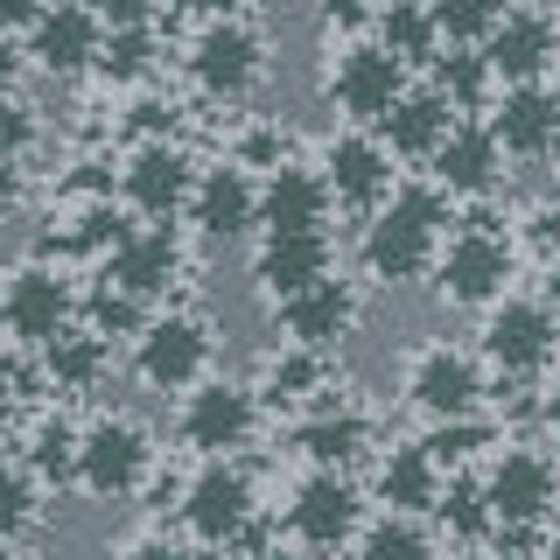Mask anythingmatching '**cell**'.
Wrapping results in <instances>:
<instances>
[{"mask_svg": "<svg viewBox=\"0 0 560 560\" xmlns=\"http://www.w3.org/2000/svg\"><path fill=\"white\" fill-rule=\"evenodd\" d=\"M294 455H302L308 469H358L364 455H372V420H364L358 407H343V399H329V407H315V413H302L294 420Z\"/></svg>", "mask_w": 560, "mask_h": 560, "instance_id": "cell-27", "label": "cell"}, {"mask_svg": "<svg viewBox=\"0 0 560 560\" xmlns=\"http://www.w3.org/2000/svg\"><path fill=\"white\" fill-rule=\"evenodd\" d=\"M35 518H43V483L14 455H0V547H22Z\"/></svg>", "mask_w": 560, "mask_h": 560, "instance_id": "cell-35", "label": "cell"}, {"mask_svg": "<svg viewBox=\"0 0 560 560\" xmlns=\"http://www.w3.org/2000/svg\"><path fill=\"white\" fill-rule=\"evenodd\" d=\"M183 70H189V84L218 105L253 98L259 78H267V28H259L253 14H203L183 43Z\"/></svg>", "mask_w": 560, "mask_h": 560, "instance_id": "cell-5", "label": "cell"}, {"mask_svg": "<svg viewBox=\"0 0 560 560\" xmlns=\"http://www.w3.org/2000/svg\"><path fill=\"white\" fill-rule=\"evenodd\" d=\"M14 43H22V63H35L43 78H84V70H98V43H105V14L98 8H35L22 28H14Z\"/></svg>", "mask_w": 560, "mask_h": 560, "instance_id": "cell-18", "label": "cell"}, {"mask_svg": "<svg viewBox=\"0 0 560 560\" xmlns=\"http://www.w3.org/2000/svg\"><path fill=\"white\" fill-rule=\"evenodd\" d=\"M329 218H337V203H329L315 162L288 154L280 168L259 175V232H329Z\"/></svg>", "mask_w": 560, "mask_h": 560, "instance_id": "cell-24", "label": "cell"}, {"mask_svg": "<svg viewBox=\"0 0 560 560\" xmlns=\"http://www.w3.org/2000/svg\"><path fill=\"white\" fill-rule=\"evenodd\" d=\"M119 560H197V547L175 525H140L127 547H119Z\"/></svg>", "mask_w": 560, "mask_h": 560, "instance_id": "cell-38", "label": "cell"}, {"mask_svg": "<svg viewBox=\"0 0 560 560\" xmlns=\"http://www.w3.org/2000/svg\"><path fill=\"white\" fill-rule=\"evenodd\" d=\"M133 378L140 385H154V393H189L197 378H210V350H218V329H210V315L203 308H183V302H168V308H148L140 315V329H133Z\"/></svg>", "mask_w": 560, "mask_h": 560, "instance_id": "cell-7", "label": "cell"}, {"mask_svg": "<svg viewBox=\"0 0 560 560\" xmlns=\"http://www.w3.org/2000/svg\"><path fill=\"white\" fill-rule=\"evenodd\" d=\"M98 273L113 280L127 302H140V308L162 302V308H168V294L183 288V273H189L183 232H175V224H127V232H119V245L105 253Z\"/></svg>", "mask_w": 560, "mask_h": 560, "instance_id": "cell-16", "label": "cell"}, {"mask_svg": "<svg viewBox=\"0 0 560 560\" xmlns=\"http://www.w3.org/2000/svg\"><path fill=\"white\" fill-rule=\"evenodd\" d=\"M553 49H560L553 8H533V0H518V8H498V22L483 28V43L469 49V57L483 63L490 92H498V84H547Z\"/></svg>", "mask_w": 560, "mask_h": 560, "instance_id": "cell-15", "label": "cell"}, {"mask_svg": "<svg viewBox=\"0 0 560 560\" xmlns=\"http://www.w3.org/2000/svg\"><path fill=\"white\" fill-rule=\"evenodd\" d=\"M189 183H197V154L183 140H127V154H119V210L133 224L183 218Z\"/></svg>", "mask_w": 560, "mask_h": 560, "instance_id": "cell-14", "label": "cell"}, {"mask_svg": "<svg viewBox=\"0 0 560 560\" xmlns=\"http://www.w3.org/2000/svg\"><path fill=\"white\" fill-rule=\"evenodd\" d=\"M0 560H35V553L28 547H0Z\"/></svg>", "mask_w": 560, "mask_h": 560, "instance_id": "cell-43", "label": "cell"}, {"mask_svg": "<svg viewBox=\"0 0 560 560\" xmlns=\"http://www.w3.org/2000/svg\"><path fill=\"white\" fill-rule=\"evenodd\" d=\"M259 413L267 407H294V420L329 407L337 399V364L323 358V350H294V343H273L267 358H259V385H253Z\"/></svg>", "mask_w": 560, "mask_h": 560, "instance_id": "cell-25", "label": "cell"}, {"mask_svg": "<svg viewBox=\"0 0 560 560\" xmlns=\"http://www.w3.org/2000/svg\"><path fill=\"white\" fill-rule=\"evenodd\" d=\"M407 84H413V70L393 63L372 35H350V43H337V49H329V70H323V92L343 113V127H378Z\"/></svg>", "mask_w": 560, "mask_h": 560, "instance_id": "cell-13", "label": "cell"}, {"mask_svg": "<svg viewBox=\"0 0 560 560\" xmlns=\"http://www.w3.org/2000/svg\"><path fill=\"white\" fill-rule=\"evenodd\" d=\"M477 490H483V512H490V539L498 547H533L553 518V490H560V469H553V448L539 434L525 442H498L477 463Z\"/></svg>", "mask_w": 560, "mask_h": 560, "instance_id": "cell-2", "label": "cell"}, {"mask_svg": "<svg viewBox=\"0 0 560 560\" xmlns=\"http://www.w3.org/2000/svg\"><path fill=\"white\" fill-rule=\"evenodd\" d=\"M70 455H78V420L70 413H35L28 420V448L14 455V463H22L35 483H70Z\"/></svg>", "mask_w": 560, "mask_h": 560, "instance_id": "cell-33", "label": "cell"}, {"mask_svg": "<svg viewBox=\"0 0 560 560\" xmlns=\"http://www.w3.org/2000/svg\"><path fill=\"white\" fill-rule=\"evenodd\" d=\"M105 364H113V343L92 337L84 323H70L57 343H43V372L57 393H92V385L105 378Z\"/></svg>", "mask_w": 560, "mask_h": 560, "instance_id": "cell-31", "label": "cell"}, {"mask_svg": "<svg viewBox=\"0 0 560 560\" xmlns=\"http://www.w3.org/2000/svg\"><path fill=\"white\" fill-rule=\"evenodd\" d=\"M448 224H455V210H448L442 189L420 183V175H399L393 197H385L358 232L364 280H378V288H413V280H428L434 245H442Z\"/></svg>", "mask_w": 560, "mask_h": 560, "instance_id": "cell-1", "label": "cell"}, {"mask_svg": "<svg viewBox=\"0 0 560 560\" xmlns=\"http://www.w3.org/2000/svg\"><path fill=\"white\" fill-rule=\"evenodd\" d=\"M553 343H560L553 302L539 288H512V294H498V302L483 308L477 343H469V350H477L483 378L498 372L504 385H539L547 364H553Z\"/></svg>", "mask_w": 560, "mask_h": 560, "instance_id": "cell-4", "label": "cell"}, {"mask_svg": "<svg viewBox=\"0 0 560 560\" xmlns=\"http://www.w3.org/2000/svg\"><path fill=\"white\" fill-rule=\"evenodd\" d=\"M372 498L378 512H399V518H428L434 498H442V469L428 463L420 442H393L372 455Z\"/></svg>", "mask_w": 560, "mask_h": 560, "instance_id": "cell-28", "label": "cell"}, {"mask_svg": "<svg viewBox=\"0 0 560 560\" xmlns=\"http://www.w3.org/2000/svg\"><path fill=\"white\" fill-rule=\"evenodd\" d=\"M197 560H245L238 547H210V553H197Z\"/></svg>", "mask_w": 560, "mask_h": 560, "instance_id": "cell-42", "label": "cell"}, {"mask_svg": "<svg viewBox=\"0 0 560 560\" xmlns=\"http://www.w3.org/2000/svg\"><path fill=\"white\" fill-rule=\"evenodd\" d=\"M127 210H119L113 203V189H84V197H70L63 203V232H49V238H57V259L63 253H113V245H119V232H127Z\"/></svg>", "mask_w": 560, "mask_h": 560, "instance_id": "cell-29", "label": "cell"}, {"mask_svg": "<svg viewBox=\"0 0 560 560\" xmlns=\"http://www.w3.org/2000/svg\"><path fill=\"white\" fill-rule=\"evenodd\" d=\"M455 119H463V113H455V105H448L442 92H434L428 78H413L407 92L393 98V113H385L372 133L385 140V154H393V162H428V154L448 140Z\"/></svg>", "mask_w": 560, "mask_h": 560, "instance_id": "cell-26", "label": "cell"}, {"mask_svg": "<svg viewBox=\"0 0 560 560\" xmlns=\"http://www.w3.org/2000/svg\"><path fill=\"white\" fill-rule=\"evenodd\" d=\"M434 294H442L448 308H490L498 294H512V280H518V238H512V224H498V218H463V224H448L442 245H434Z\"/></svg>", "mask_w": 560, "mask_h": 560, "instance_id": "cell-3", "label": "cell"}, {"mask_svg": "<svg viewBox=\"0 0 560 560\" xmlns=\"http://www.w3.org/2000/svg\"><path fill=\"white\" fill-rule=\"evenodd\" d=\"M399 393H407V407L428 420V428H442V420H477L490 378H483V364H477L469 343L434 337V343L407 350V364H399Z\"/></svg>", "mask_w": 560, "mask_h": 560, "instance_id": "cell-10", "label": "cell"}, {"mask_svg": "<svg viewBox=\"0 0 560 560\" xmlns=\"http://www.w3.org/2000/svg\"><path fill=\"white\" fill-rule=\"evenodd\" d=\"M35 133H43L35 105L22 92H8V98H0V162H22V154L35 148Z\"/></svg>", "mask_w": 560, "mask_h": 560, "instance_id": "cell-37", "label": "cell"}, {"mask_svg": "<svg viewBox=\"0 0 560 560\" xmlns=\"http://www.w3.org/2000/svg\"><path fill=\"white\" fill-rule=\"evenodd\" d=\"M463 560H490V553H463Z\"/></svg>", "mask_w": 560, "mask_h": 560, "instance_id": "cell-44", "label": "cell"}, {"mask_svg": "<svg viewBox=\"0 0 560 560\" xmlns=\"http://www.w3.org/2000/svg\"><path fill=\"white\" fill-rule=\"evenodd\" d=\"M259 434V399L245 378H224L210 372L183 393L175 407V442H183L197 463H238V448Z\"/></svg>", "mask_w": 560, "mask_h": 560, "instance_id": "cell-11", "label": "cell"}, {"mask_svg": "<svg viewBox=\"0 0 560 560\" xmlns=\"http://www.w3.org/2000/svg\"><path fill=\"white\" fill-rule=\"evenodd\" d=\"M434 518L448 525L455 539H490V512H483V490H477V469H463V477H442V498H434Z\"/></svg>", "mask_w": 560, "mask_h": 560, "instance_id": "cell-36", "label": "cell"}, {"mask_svg": "<svg viewBox=\"0 0 560 560\" xmlns=\"http://www.w3.org/2000/svg\"><path fill=\"white\" fill-rule=\"evenodd\" d=\"M364 525V483L343 477V469H302L288 490V512H280V533H288L294 553H337L358 539Z\"/></svg>", "mask_w": 560, "mask_h": 560, "instance_id": "cell-12", "label": "cell"}, {"mask_svg": "<svg viewBox=\"0 0 560 560\" xmlns=\"http://www.w3.org/2000/svg\"><path fill=\"white\" fill-rule=\"evenodd\" d=\"M162 63V28L148 14H105V43H98V70L113 84H140Z\"/></svg>", "mask_w": 560, "mask_h": 560, "instance_id": "cell-30", "label": "cell"}, {"mask_svg": "<svg viewBox=\"0 0 560 560\" xmlns=\"http://www.w3.org/2000/svg\"><path fill=\"white\" fill-rule=\"evenodd\" d=\"M70 323H78V280L63 273V259L28 253L0 273V329H8V343L43 350V343H57Z\"/></svg>", "mask_w": 560, "mask_h": 560, "instance_id": "cell-8", "label": "cell"}, {"mask_svg": "<svg viewBox=\"0 0 560 560\" xmlns=\"http://www.w3.org/2000/svg\"><path fill=\"white\" fill-rule=\"evenodd\" d=\"M273 323H280V343H294V350H323V358H337V350H343L350 337H358V323H364V294H358V280L323 273V280H308L302 294L273 302Z\"/></svg>", "mask_w": 560, "mask_h": 560, "instance_id": "cell-17", "label": "cell"}, {"mask_svg": "<svg viewBox=\"0 0 560 560\" xmlns=\"http://www.w3.org/2000/svg\"><path fill=\"white\" fill-rule=\"evenodd\" d=\"M70 483L84 498H140L154 483V434L133 413H92L78 420V455H70Z\"/></svg>", "mask_w": 560, "mask_h": 560, "instance_id": "cell-6", "label": "cell"}, {"mask_svg": "<svg viewBox=\"0 0 560 560\" xmlns=\"http://www.w3.org/2000/svg\"><path fill=\"white\" fill-rule=\"evenodd\" d=\"M8 428H14V378L0 372V442H8Z\"/></svg>", "mask_w": 560, "mask_h": 560, "instance_id": "cell-41", "label": "cell"}, {"mask_svg": "<svg viewBox=\"0 0 560 560\" xmlns=\"http://www.w3.org/2000/svg\"><path fill=\"white\" fill-rule=\"evenodd\" d=\"M183 218L189 232L210 238V245H238L259 232V175H245L238 162H197V183L183 197Z\"/></svg>", "mask_w": 560, "mask_h": 560, "instance_id": "cell-19", "label": "cell"}, {"mask_svg": "<svg viewBox=\"0 0 560 560\" xmlns=\"http://www.w3.org/2000/svg\"><path fill=\"white\" fill-rule=\"evenodd\" d=\"M350 560H442L434 553V533L428 518H399V512H364L358 539H350Z\"/></svg>", "mask_w": 560, "mask_h": 560, "instance_id": "cell-32", "label": "cell"}, {"mask_svg": "<svg viewBox=\"0 0 560 560\" xmlns=\"http://www.w3.org/2000/svg\"><path fill=\"white\" fill-rule=\"evenodd\" d=\"M22 70H28V63H22V43H14V28L0 22V98L14 92V78H22Z\"/></svg>", "mask_w": 560, "mask_h": 560, "instance_id": "cell-39", "label": "cell"}, {"mask_svg": "<svg viewBox=\"0 0 560 560\" xmlns=\"http://www.w3.org/2000/svg\"><path fill=\"white\" fill-rule=\"evenodd\" d=\"M175 533L203 539V547H238L259 518V483L245 463H197L175 483Z\"/></svg>", "mask_w": 560, "mask_h": 560, "instance_id": "cell-9", "label": "cell"}, {"mask_svg": "<svg viewBox=\"0 0 560 560\" xmlns=\"http://www.w3.org/2000/svg\"><path fill=\"white\" fill-rule=\"evenodd\" d=\"M323 273H337V238L329 232H253V288L267 302H288Z\"/></svg>", "mask_w": 560, "mask_h": 560, "instance_id": "cell-23", "label": "cell"}, {"mask_svg": "<svg viewBox=\"0 0 560 560\" xmlns=\"http://www.w3.org/2000/svg\"><path fill=\"white\" fill-rule=\"evenodd\" d=\"M483 133L504 162H547L560 140V92L553 84H498L483 105Z\"/></svg>", "mask_w": 560, "mask_h": 560, "instance_id": "cell-21", "label": "cell"}, {"mask_svg": "<svg viewBox=\"0 0 560 560\" xmlns=\"http://www.w3.org/2000/svg\"><path fill=\"white\" fill-rule=\"evenodd\" d=\"M420 168H428L420 183L442 189L448 210H455V203H483L490 189L504 183V154H498V140L483 133V119H455L448 140H442V148H434Z\"/></svg>", "mask_w": 560, "mask_h": 560, "instance_id": "cell-22", "label": "cell"}, {"mask_svg": "<svg viewBox=\"0 0 560 560\" xmlns=\"http://www.w3.org/2000/svg\"><path fill=\"white\" fill-rule=\"evenodd\" d=\"M140 315H148V308L127 302V294H119L105 273H92V280L78 288V323L92 329V337H105V343H113V337H133V329H140Z\"/></svg>", "mask_w": 560, "mask_h": 560, "instance_id": "cell-34", "label": "cell"}, {"mask_svg": "<svg viewBox=\"0 0 560 560\" xmlns=\"http://www.w3.org/2000/svg\"><path fill=\"white\" fill-rule=\"evenodd\" d=\"M315 175H323L329 203L364 210V218H372V210L393 197L399 162L385 154V140L372 127H337V133H329V148H323V162H315Z\"/></svg>", "mask_w": 560, "mask_h": 560, "instance_id": "cell-20", "label": "cell"}, {"mask_svg": "<svg viewBox=\"0 0 560 560\" xmlns=\"http://www.w3.org/2000/svg\"><path fill=\"white\" fill-rule=\"evenodd\" d=\"M22 210V162H0V224Z\"/></svg>", "mask_w": 560, "mask_h": 560, "instance_id": "cell-40", "label": "cell"}]
</instances>
